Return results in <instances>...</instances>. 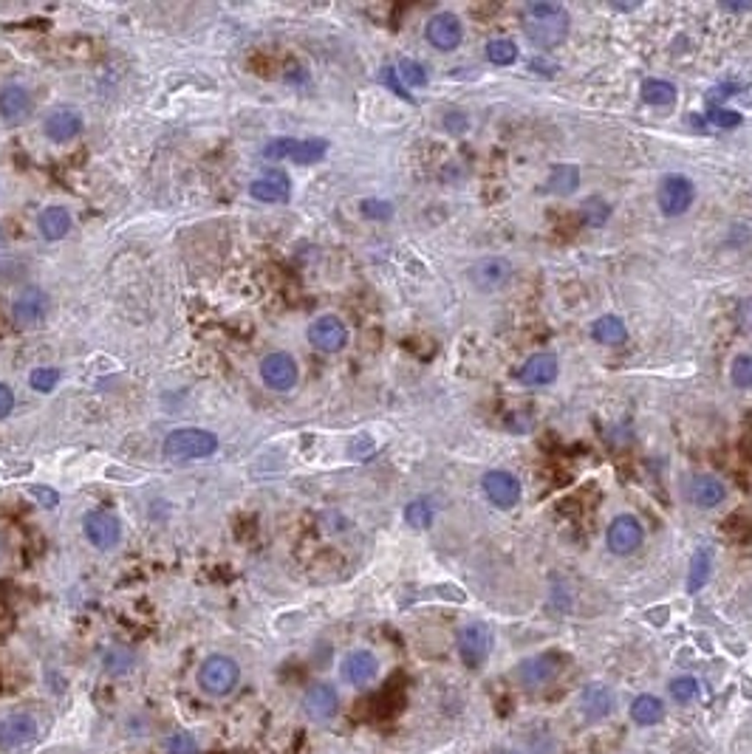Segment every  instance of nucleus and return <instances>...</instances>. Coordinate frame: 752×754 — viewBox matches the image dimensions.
I'll use <instances>...</instances> for the list:
<instances>
[{"label":"nucleus","instance_id":"f704fd0d","mask_svg":"<svg viewBox=\"0 0 752 754\" xmlns=\"http://www.w3.org/2000/svg\"><path fill=\"white\" fill-rule=\"evenodd\" d=\"M670 695H673V700H679V704H690V700L698 698V681L693 675H679V679L670 681Z\"/></svg>","mask_w":752,"mask_h":754},{"label":"nucleus","instance_id":"cd10ccee","mask_svg":"<svg viewBox=\"0 0 752 754\" xmlns=\"http://www.w3.org/2000/svg\"><path fill=\"white\" fill-rule=\"evenodd\" d=\"M577 187H580V170L577 167H572V164L552 167L549 181H546V190L552 195H572Z\"/></svg>","mask_w":752,"mask_h":754},{"label":"nucleus","instance_id":"79ce46f5","mask_svg":"<svg viewBox=\"0 0 752 754\" xmlns=\"http://www.w3.org/2000/svg\"><path fill=\"white\" fill-rule=\"evenodd\" d=\"M29 495L37 498V503H43L45 509H55L60 503V495L55 489H48V486H29Z\"/></svg>","mask_w":752,"mask_h":754},{"label":"nucleus","instance_id":"c03bdc74","mask_svg":"<svg viewBox=\"0 0 752 754\" xmlns=\"http://www.w3.org/2000/svg\"><path fill=\"white\" fill-rule=\"evenodd\" d=\"M738 322H741L744 331L752 333V297L741 300V305H738Z\"/></svg>","mask_w":752,"mask_h":754},{"label":"nucleus","instance_id":"7ed1b4c3","mask_svg":"<svg viewBox=\"0 0 752 754\" xmlns=\"http://www.w3.org/2000/svg\"><path fill=\"white\" fill-rule=\"evenodd\" d=\"M162 450L173 461H201L218 452V435L201 427H181L165 438Z\"/></svg>","mask_w":752,"mask_h":754},{"label":"nucleus","instance_id":"6ab92c4d","mask_svg":"<svg viewBox=\"0 0 752 754\" xmlns=\"http://www.w3.org/2000/svg\"><path fill=\"white\" fill-rule=\"evenodd\" d=\"M617 707V695L608 684H588L580 695V712L586 715V720L597 723V720H606Z\"/></svg>","mask_w":752,"mask_h":754},{"label":"nucleus","instance_id":"1a4fd4ad","mask_svg":"<svg viewBox=\"0 0 752 754\" xmlns=\"http://www.w3.org/2000/svg\"><path fill=\"white\" fill-rule=\"evenodd\" d=\"M83 531L88 537V542L99 551H111L122 540V523L119 517L111 511H88L83 520Z\"/></svg>","mask_w":752,"mask_h":754},{"label":"nucleus","instance_id":"0eeeda50","mask_svg":"<svg viewBox=\"0 0 752 754\" xmlns=\"http://www.w3.org/2000/svg\"><path fill=\"white\" fill-rule=\"evenodd\" d=\"M261 379L269 390H277V393H286L292 390L300 379V368L292 353L286 351H275L269 356H264L261 362Z\"/></svg>","mask_w":752,"mask_h":754},{"label":"nucleus","instance_id":"5701e85b","mask_svg":"<svg viewBox=\"0 0 752 754\" xmlns=\"http://www.w3.org/2000/svg\"><path fill=\"white\" fill-rule=\"evenodd\" d=\"M48 311V297L43 289H25L15 305H12V317L17 325H37Z\"/></svg>","mask_w":752,"mask_h":754},{"label":"nucleus","instance_id":"4c0bfd02","mask_svg":"<svg viewBox=\"0 0 752 754\" xmlns=\"http://www.w3.org/2000/svg\"><path fill=\"white\" fill-rule=\"evenodd\" d=\"M165 751L167 754H198V740H196V735H190V732H173L170 738H167V743H165Z\"/></svg>","mask_w":752,"mask_h":754},{"label":"nucleus","instance_id":"473e14b6","mask_svg":"<svg viewBox=\"0 0 752 754\" xmlns=\"http://www.w3.org/2000/svg\"><path fill=\"white\" fill-rule=\"evenodd\" d=\"M486 57L496 65H512L517 60V45L512 40H492L486 45Z\"/></svg>","mask_w":752,"mask_h":754},{"label":"nucleus","instance_id":"20e7f679","mask_svg":"<svg viewBox=\"0 0 752 754\" xmlns=\"http://www.w3.org/2000/svg\"><path fill=\"white\" fill-rule=\"evenodd\" d=\"M328 153L326 139H289L277 136L264 147V159L272 162H295V164H315L323 162Z\"/></svg>","mask_w":752,"mask_h":754},{"label":"nucleus","instance_id":"39448f33","mask_svg":"<svg viewBox=\"0 0 752 754\" xmlns=\"http://www.w3.org/2000/svg\"><path fill=\"white\" fill-rule=\"evenodd\" d=\"M696 198V187L693 181L682 173H670L662 178L659 184V193H657V201H659V210L662 215L667 218H679L690 210V203Z\"/></svg>","mask_w":752,"mask_h":754},{"label":"nucleus","instance_id":"f8f14e48","mask_svg":"<svg viewBox=\"0 0 752 754\" xmlns=\"http://www.w3.org/2000/svg\"><path fill=\"white\" fill-rule=\"evenodd\" d=\"M425 37H427V43H430L433 48H438V51H453V48H458L461 40H464V25H461L458 15H453V12H438V15H433V17L427 20V25H425Z\"/></svg>","mask_w":752,"mask_h":754},{"label":"nucleus","instance_id":"dca6fc26","mask_svg":"<svg viewBox=\"0 0 752 754\" xmlns=\"http://www.w3.org/2000/svg\"><path fill=\"white\" fill-rule=\"evenodd\" d=\"M473 285L481 292H498L512 277V263L504 257H484L470 269Z\"/></svg>","mask_w":752,"mask_h":754},{"label":"nucleus","instance_id":"6e6552de","mask_svg":"<svg viewBox=\"0 0 752 754\" xmlns=\"http://www.w3.org/2000/svg\"><path fill=\"white\" fill-rule=\"evenodd\" d=\"M489 650H492V630L484 621H473V625H466L458 633V656L470 670L484 667V661L489 659Z\"/></svg>","mask_w":752,"mask_h":754},{"label":"nucleus","instance_id":"58836bf2","mask_svg":"<svg viewBox=\"0 0 752 754\" xmlns=\"http://www.w3.org/2000/svg\"><path fill=\"white\" fill-rule=\"evenodd\" d=\"M362 215L371 218V221H387L394 215V203L391 201H379V198H368V201H362Z\"/></svg>","mask_w":752,"mask_h":754},{"label":"nucleus","instance_id":"7c9ffc66","mask_svg":"<svg viewBox=\"0 0 752 754\" xmlns=\"http://www.w3.org/2000/svg\"><path fill=\"white\" fill-rule=\"evenodd\" d=\"M405 520H407V526L413 529H430L433 523V506L427 498H419V501H413L405 506Z\"/></svg>","mask_w":752,"mask_h":754},{"label":"nucleus","instance_id":"f03ea898","mask_svg":"<svg viewBox=\"0 0 752 754\" xmlns=\"http://www.w3.org/2000/svg\"><path fill=\"white\" fill-rule=\"evenodd\" d=\"M196 681L210 698H226V695L236 692L238 684H241V667L232 656L213 653V656H206L201 661Z\"/></svg>","mask_w":752,"mask_h":754},{"label":"nucleus","instance_id":"a211bd4d","mask_svg":"<svg viewBox=\"0 0 752 754\" xmlns=\"http://www.w3.org/2000/svg\"><path fill=\"white\" fill-rule=\"evenodd\" d=\"M481 483H484V495L498 509H512L517 501H521V483H517V478L509 475V472L492 470V472L484 475Z\"/></svg>","mask_w":752,"mask_h":754},{"label":"nucleus","instance_id":"9d476101","mask_svg":"<svg viewBox=\"0 0 752 754\" xmlns=\"http://www.w3.org/2000/svg\"><path fill=\"white\" fill-rule=\"evenodd\" d=\"M308 342L323 353H340L348 345V328L340 317L326 314L308 325Z\"/></svg>","mask_w":752,"mask_h":754},{"label":"nucleus","instance_id":"ea45409f","mask_svg":"<svg viewBox=\"0 0 752 754\" xmlns=\"http://www.w3.org/2000/svg\"><path fill=\"white\" fill-rule=\"evenodd\" d=\"M705 116H707V122H713L716 127H738V124H741V114H738V111H730V108H710Z\"/></svg>","mask_w":752,"mask_h":754},{"label":"nucleus","instance_id":"4be33fe9","mask_svg":"<svg viewBox=\"0 0 752 754\" xmlns=\"http://www.w3.org/2000/svg\"><path fill=\"white\" fill-rule=\"evenodd\" d=\"M35 111V99L23 85H6L0 91V116L9 124H20L32 116Z\"/></svg>","mask_w":752,"mask_h":754},{"label":"nucleus","instance_id":"f3484780","mask_svg":"<svg viewBox=\"0 0 752 754\" xmlns=\"http://www.w3.org/2000/svg\"><path fill=\"white\" fill-rule=\"evenodd\" d=\"M557 670H560V661L555 656H535L515 667V679L526 690H540L555 679Z\"/></svg>","mask_w":752,"mask_h":754},{"label":"nucleus","instance_id":"f257e3e1","mask_svg":"<svg viewBox=\"0 0 752 754\" xmlns=\"http://www.w3.org/2000/svg\"><path fill=\"white\" fill-rule=\"evenodd\" d=\"M568 12L560 4H546V0H535L524 9V35L540 48H557L568 37Z\"/></svg>","mask_w":752,"mask_h":754},{"label":"nucleus","instance_id":"423d86ee","mask_svg":"<svg viewBox=\"0 0 752 754\" xmlns=\"http://www.w3.org/2000/svg\"><path fill=\"white\" fill-rule=\"evenodd\" d=\"M40 735V723L29 712H15L0 720V751H17L32 746Z\"/></svg>","mask_w":752,"mask_h":754},{"label":"nucleus","instance_id":"4468645a","mask_svg":"<svg viewBox=\"0 0 752 754\" xmlns=\"http://www.w3.org/2000/svg\"><path fill=\"white\" fill-rule=\"evenodd\" d=\"M249 195L261 203H286L292 198V178L283 170H266L249 184Z\"/></svg>","mask_w":752,"mask_h":754},{"label":"nucleus","instance_id":"9b49d317","mask_svg":"<svg viewBox=\"0 0 752 754\" xmlns=\"http://www.w3.org/2000/svg\"><path fill=\"white\" fill-rule=\"evenodd\" d=\"M645 540V531L639 526V520L631 517V514H619L614 517V523L608 526L606 531V542H608V549L619 557H628L634 554L639 545Z\"/></svg>","mask_w":752,"mask_h":754},{"label":"nucleus","instance_id":"ddd939ff","mask_svg":"<svg viewBox=\"0 0 752 754\" xmlns=\"http://www.w3.org/2000/svg\"><path fill=\"white\" fill-rule=\"evenodd\" d=\"M303 712L311 718V720H331L336 712H340V692H336L334 684L328 681H317L311 684L306 692H303Z\"/></svg>","mask_w":752,"mask_h":754},{"label":"nucleus","instance_id":"c756f323","mask_svg":"<svg viewBox=\"0 0 752 754\" xmlns=\"http://www.w3.org/2000/svg\"><path fill=\"white\" fill-rule=\"evenodd\" d=\"M642 99L647 105H673L677 102V85L667 83V80H645L642 83Z\"/></svg>","mask_w":752,"mask_h":754},{"label":"nucleus","instance_id":"2f4dec72","mask_svg":"<svg viewBox=\"0 0 752 754\" xmlns=\"http://www.w3.org/2000/svg\"><path fill=\"white\" fill-rule=\"evenodd\" d=\"M580 218L586 226H603L611 218V206L603 198H588L580 210Z\"/></svg>","mask_w":752,"mask_h":754},{"label":"nucleus","instance_id":"a878e982","mask_svg":"<svg viewBox=\"0 0 752 754\" xmlns=\"http://www.w3.org/2000/svg\"><path fill=\"white\" fill-rule=\"evenodd\" d=\"M591 336L600 345H622V342L628 340V328H626V322H622L617 314H606V317H600L597 322L591 325Z\"/></svg>","mask_w":752,"mask_h":754},{"label":"nucleus","instance_id":"393cba45","mask_svg":"<svg viewBox=\"0 0 752 754\" xmlns=\"http://www.w3.org/2000/svg\"><path fill=\"white\" fill-rule=\"evenodd\" d=\"M37 229L45 241H63L71 232V213L65 206H45L37 218Z\"/></svg>","mask_w":752,"mask_h":754},{"label":"nucleus","instance_id":"c85d7f7f","mask_svg":"<svg viewBox=\"0 0 752 754\" xmlns=\"http://www.w3.org/2000/svg\"><path fill=\"white\" fill-rule=\"evenodd\" d=\"M710 568H713V557L707 549H698L690 560V570H687V593H698L707 580H710Z\"/></svg>","mask_w":752,"mask_h":754},{"label":"nucleus","instance_id":"2eb2a0df","mask_svg":"<svg viewBox=\"0 0 752 754\" xmlns=\"http://www.w3.org/2000/svg\"><path fill=\"white\" fill-rule=\"evenodd\" d=\"M83 116L76 114L74 108H55V111H48L45 119H43V134L51 139V142H71L83 134Z\"/></svg>","mask_w":752,"mask_h":754},{"label":"nucleus","instance_id":"e433bc0d","mask_svg":"<svg viewBox=\"0 0 752 754\" xmlns=\"http://www.w3.org/2000/svg\"><path fill=\"white\" fill-rule=\"evenodd\" d=\"M730 379H733V384L741 387V390L752 387V356H749V353H738V356L733 359Z\"/></svg>","mask_w":752,"mask_h":754},{"label":"nucleus","instance_id":"a19ab883","mask_svg":"<svg viewBox=\"0 0 752 754\" xmlns=\"http://www.w3.org/2000/svg\"><path fill=\"white\" fill-rule=\"evenodd\" d=\"M382 83L391 88L396 96H402V99H410V94L405 91V85H402V80H399V71H396V65H385L382 68Z\"/></svg>","mask_w":752,"mask_h":754},{"label":"nucleus","instance_id":"49530a36","mask_svg":"<svg viewBox=\"0 0 752 754\" xmlns=\"http://www.w3.org/2000/svg\"><path fill=\"white\" fill-rule=\"evenodd\" d=\"M447 127H453V130H456V127H458V130H464V127H466V122H464V119H458V122H456L453 116H447Z\"/></svg>","mask_w":752,"mask_h":754},{"label":"nucleus","instance_id":"bb28decb","mask_svg":"<svg viewBox=\"0 0 752 754\" xmlns=\"http://www.w3.org/2000/svg\"><path fill=\"white\" fill-rule=\"evenodd\" d=\"M665 718V704L657 695H639L631 704V720L637 726H657Z\"/></svg>","mask_w":752,"mask_h":754},{"label":"nucleus","instance_id":"b1692460","mask_svg":"<svg viewBox=\"0 0 752 754\" xmlns=\"http://www.w3.org/2000/svg\"><path fill=\"white\" fill-rule=\"evenodd\" d=\"M521 384L526 387H543L557 379V356L555 353H535L526 359V365L517 373Z\"/></svg>","mask_w":752,"mask_h":754},{"label":"nucleus","instance_id":"aec40b11","mask_svg":"<svg viewBox=\"0 0 752 754\" xmlns=\"http://www.w3.org/2000/svg\"><path fill=\"white\" fill-rule=\"evenodd\" d=\"M343 679L351 684V687H366L376 679L379 672V661L371 650H351V653L343 659Z\"/></svg>","mask_w":752,"mask_h":754},{"label":"nucleus","instance_id":"37998d69","mask_svg":"<svg viewBox=\"0 0 752 754\" xmlns=\"http://www.w3.org/2000/svg\"><path fill=\"white\" fill-rule=\"evenodd\" d=\"M12 410H15V393L9 384L0 382V419H6Z\"/></svg>","mask_w":752,"mask_h":754},{"label":"nucleus","instance_id":"72a5a7b5","mask_svg":"<svg viewBox=\"0 0 752 754\" xmlns=\"http://www.w3.org/2000/svg\"><path fill=\"white\" fill-rule=\"evenodd\" d=\"M396 71H399V76H402V85H410V88H422V85H427V71H425V65L416 63V60H402V63L396 65Z\"/></svg>","mask_w":752,"mask_h":754},{"label":"nucleus","instance_id":"a18cd8bd","mask_svg":"<svg viewBox=\"0 0 752 754\" xmlns=\"http://www.w3.org/2000/svg\"><path fill=\"white\" fill-rule=\"evenodd\" d=\"M721 9H724V12H749L752 4H749V0H747V4H727V0H724Z\"/></svg>","mask_w":752,"mask_h":754},{"label":"nucleus","instance_id":"de8ad7c7","mask_svg":"<svg viewBox=\"0 0 752 754\" xmlns=\"http://www.w3.org/2000/svg\"><path fill=\"white\" fill-rule=\"evenodd\" d=\"M0 243H4V229H0Z\"/></svg>","mask_w":752,"mask_h":754},{"label":"nucleus","instance_id":"412c9836","mask_svg":"<svg viewBox=\"0 0 752 754\" xmlns=\"http://www.w3.org/2000/svg\"><path fill=\"white\" fill-rule=\"evenodd\" d=\"M687 498L698 509H716L727 498V489L716 475H693L687 481Z\"/></svg>","mask_w":752,"mask_h":754},{"label":"nucleus","instance_id":"c9c22d12","mask_svg":"<svg viewBox=\"0 0 752 754\" xmlns=\"http://www.w3.org/2000/svg\"><path fill=\"white\" fill-rule=\"evenodd\" d=\"M29 384L37 393H51L60 384V371L57 368H35L29 376Z\"/></svg>","mask_w":752,"mask_h":754}]
</instances>
